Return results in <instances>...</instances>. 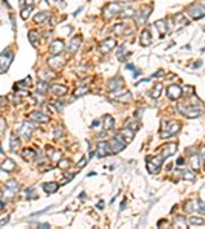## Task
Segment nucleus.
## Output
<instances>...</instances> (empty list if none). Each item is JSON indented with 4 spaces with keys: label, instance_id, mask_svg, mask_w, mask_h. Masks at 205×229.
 Instances as JSON below:
<instances>
[{
    "label": "nucleus",
    "instance_id": "58836bf2",
    "mask_svg": "<svg viewBox=\"0 0 205 229\" xmlns=\"http://www.w3.org/2000/svg\"><path fill=\"white\" fill-rule=\"evenodd\" d=\"M122 16L123 17H132V16H135V12L129 8V9H126L125 12H122Z\"/></svg>",
    "mask_w": 205,
    "mask_h": 229
},
{
    "label": "nucleus",
    "instance_id": "6e6d98bb",
    "mask_svg": "<svg viewBox=\"0 0 205 229\" xmlns=\"http://www.w3.org/2000/svg\"><path fill=\"white\" fill-rule=\"evenodd\" d=\"M201 66V61H197V64H195V67H200Z\"/></svg>",
    "mask_w": 205,
    "mask_h": 229
},
{
    "label": "nucleus",
    "instance_id": "39448f33",
    "mask_svg": "<svg viewBox=\"0 0 205 229\" xmlns=\"http://www.w3.org/2000/svg\"><path fill=\"white\" fill-rule=\"evenodd\" d=\"M34 130H35V126L32 123H29V122H25V123H22L21 126H19V135H21L24 139L26 140H29L30 139V136H31V133L34 132Z\"/></svg>",
    "mask_w": 205,
    "mask_h": 229
},
{
    "label": "nucleus",
    "instance_id": "72a5a7b5",
    "mask_svg": "<svg viewBox=\"0 0 205 229\" xmlns=\"http://www.w3.org/2000/svg\"><path fill=\"white\" fill-rule=\"evenodd\" d=\"M175 227L177 228H187V223L182 216H178L175 219Z\"/></svg>",
    "mask_w": 205,
    "mask_h": 229
},
{
    "label": "nucleus",
    "instance_id": "4c0bfd02",
    "mask_svg": "<svg viewBox=\"0 0 205 229\" xmlns=\"http://www.w3.org/2000/svg\"><path fill=\"white\" fill-rule=\"evenodd\" d=\"M31 6H27V8H25L24 11L21 12V17H22V19H27V17H29V14H30V12H31Z\"/></svg>",
    "mask_w": 205,
    "mask_h": 229
},
{
    "label": "nucleus",
    "instance_id": "864d4df0",
    "mask_svg": "<svg viewBox=\"0 0 205 229\" xmlns=\"http://www.w3.org/2000/svg\"><path fill=\"white\" fill-rule=\"evenodd\" d=\"M39 228H50V224H39Z\"/></svg>",
    "mask_w": 205,
    "mask_h": 229
},
{
    "label": "nucleus",
    "instance_id": "a211bd4d",
    "mask_svg": "<svg viewBox=\"0 0 205 229\" xmlns=\"http://www.w3.org/2000/svg\"><path fill=\"white\" fill-rule=\"evenodd\" d=\"M79 44H81V36L79 35H77V36H74L73 39H71L70 43H69V52L70 53H76L78 47H79Z\"/></svg>",
    "mask_w": 205,
    "mask_h": 229
},
{
    "label": "nucleus",
    "instance_id": "f03ea898",
    "mask_svg": "<svg viewBox=\"0 0 205 229\" xmlns=\"http://www.w3.org/2000/svg\"><path fill=\"white\" fill-rule=\"evenodd\" d=\"M165 161L164 155H156L153 158H148L147 159V168L149 173H152V175H155V173H158L160 172V168H161V165L162 162Z\"/></svg>",
    "mask_w": 205,
    "mask_h": 229
},
{
    "label": "nucleus",
    "instance_id": "49530a36",
    "mask_svg": "<svg viewBox=\"0 0 205 229\" xmlns=\"http://www.w3.org/2000/svg\"><path fill=\"white\" fill-rule=\"evenodd\" d=\"M9 219H11V218H9V216H6V218H4V219H3V220H0V227H3V225H5V224L9 221Z\"/></svg>",
    "mask_w": 205,
    "mask_h": 229
},
{
    "label": "nucleus",
    "instance_id": "423d86ee",
    "mask_svg": "<svg viewBox=\"0 0 205 229\" xmlns=\"http://www.w3.org/2000/svg\"><path fill=\"white\" fill-rule=\"evenodd\" d=\"M18 192V184L16 180H11V181L6 182V186H5V190L3 193L5 198H13V195Z\"/></svg>",
    "mask_w": 205,
    "mask_h": 229
},
{
    "label": "nucleus",
    "instance_id": "6ab92c4d",
    "mask_svg": "<svg viewBox=\"0 0 205 229\" xmlns=\"http://www.w3.org/2000/svg\"><path fill=\"white\" fill-rule=\"evenodd\" d=\"M51 91L56 94V96H64V94L68 92V88L65 86H61V84H53V86L51 87Z\"/></svg>",
    "mask_w": 205,
    "mask_h": 229
},
{
    "label": "nucleus",
    "instance_id": "a878e982",
    "mask_svg": "<svg viewBox=\"0 0 205 229\" xmlns=\"http://www.w3.org/2000/svg\"><path fill=\"white\" fill-rule=\"evenodd\" d=\"M152 39H151V34H149L148 30H144L142 32V44L144 45V47H148L149 44H151Z\"/></svg>",
    "mask_w": 205,
    "mask_h": 229
},
{
    "label": "nucleus",
    "instance_id": "680f3d73",
    "mask_svg": "<svg viewBox=\"0 0 205 229\" xmlns=\"http://www.w3.org/2000/svg\"><path fill=\"white\" fill-rule=\"evenodd\" d=\"M119 1H131V0H119Z\"/></svg>",
    "mask_w": 205,
    "mask_h": 229
},
{
    "label": "nucleus",
    "instance_id": "f257e3e1",
    "mask_svg": "<svg viewBox=\"0 0 205 229\" xmlns=\"http://www.w3.org/2000/svg\"><path fill=\"white\" fill-rule=\"evenodd\" d=\"M178 110L188 118H196L201 115V113H203L200 104H196V102L190 104V102H186V101L178 104Z\"/></svg>",
    "mask_w": 205,
    "mask_h": 229
},
{
    "label": "nucleus",
    "instance_id": "f3484780",
    "mask_svg": "<svg viewBox=\"0 0 205 229\" xmlns=\"http://www.w3.org/2000/svg\"><path fill=\"white\" fill-rule=\"evenodd\" d=\"M122 86H123V79H122V78H116V79H113V80L109 82L108 88H109V91H117V89H119Z\"/></svg>",
    "mask_w": 205,
    "mask_h": 229
},
{
    "label": "nucleus",
    "instance_id": "3c124183",
    "mask_svg": "<svg viewBox=\"0 0 205 229\" xmlns=\"http://www.w3.org/2000/svg\"><path fill=\"white\" fill-rule=\"evenodd\" d=\"M162 75H164V73H162V71L160 70V71H157V73H156L153 77H162Z\"/></svg>",
    "mask_w": 205,
    "mask_h": 229
},
{
    "label": "nucleus",
    "instance_id": "393cba45",
    "mask_svg": "<svg viewBox=\"0 0 205 229\" xmlns=\"http://www.w3.org/2000/svg\"><path fill=\"white\" fill-rule=\"evenodd\" d=\"M113 127H114V119H113V117L105 115L104 117V128L108 131V130H112Z\"/></svg>",
    "mask_w": 205,
    "mask_h": 229
},
{
    "label": "nucleus",
    "instance_id": "bb28decb",
    "mask_svg": "<svg viewBox=\"0 0 205 229\" xmlns=\"http://www.w3.org/2000/svg\"><path fill=\"white\" fill-rule=\"evenodd\" d=\"M190 162H191V166H192L193 170H199L200 167V157L199 154H192L190 157Z\"/></svg>",
    "mask_w": 205,
    "mask_h": 229
},
{
    "label": "nucleus",
    "instance_id": "f8f14e48",
    "mask_svg": "<svg viewBox=\"0 0 205 229\" xmlns=\"http://www.w3.org/2000/svg\"><path fill=\"white\" fill-rule=\"evenodd\" d=\"M64 49V43L61 40H53L51 43V47H50V53L52 56H57L60 54L61 52Z\"/></svg>",
    "mask_w": 205,
    "mask_h": 229
},
{
    "label": "nucleus",
    "instance_id": "4d7b16f0",
    "mask_svg": "<svg viewBox=\"0 0 205 229\" xmlns=\"http://www.w3.org/2000/svg\"><path fill=\"white\" fill-rule=\"evenodd\" d=\"M178 165H182V163H183V158H179V159H178Z\"/></svg>",
    "mask_w": 205,
    "mask_h": 229
},
{
    "label": "nucleus",
    "instance_id": "7ed1b4c3",
    "mask_svg": "<svg viewBox=\"0 0 205 229\" xmlns=\"http://www.w3.org/2000/svg\"><path fill=\"white\" fill-rule=\"evenodd\" d=\"M126 142L125 141V139L122 137V135L119 133V135H116L114 136V139L110 141V149H112V153H119L121 150H123L126 148Z\"/></svg>",
    "mask_w": 205,
    "mask_h": 229
},
{
    "label": "nucleus",
    "instance_id": "9d476101",
    "mask_svg": "<svg viewBox=\"0 0 205 229\" xmlns=\"http://www.w3.org/2000/svg\"><path fill=\"white\" fill-rule=\"evenodd\" d=\"M29 119L35 120V122H40V123H48L50 122V117L45 115L42 112H32L31 114H29Z\"/></svg>",
    "mask_w": 205,
    "mask_h": 229
},
{
    "label": "nucleus",
    "instance_id": "a19ab883",
    "mask_svg": "<svg viewBox=\"0 0 205 229\" xmlns=\"http://www.w3.org/2000/svg\"><path fill=\"white\" fill-rule=\"evenodd\" d=\"M63 128H61V126L56 127V130H55V139H58L60 136H63Z\"/></svg>",
    "mask_w": 205,
    "mask_h": 229
},
{
    "label": "nucleus",
    "instance_id": "6e6552de",
    "mask_svg": "<svg viewBox=\"0 0 205 229\" xmlns=\"http://www.w3.org/2000/svg\"><path fill=\"white\" fill-rule=\"evenodd\" d=\"M188 13L196 19L201 18L203 16H205V6H203L201 4H193L188 8Z\"/></svg>",
    "mask_w": 205,
    "mask_h": 229
},
{
    "label": "nucleus",
    "instance_id": "c85d7f7f",
    "mask_svg": "<svg viewBox=\"0 0 205 229\" xmlns=\"http://www.w3.org/2000/svg\"><path fill=\"white\" fill-rule=\"evenodd\" d=\"M30 86H31V78L30 77H27L25 80H21L16 84V87H19V88H22V89H27Z\"/></svg>",
    "mask_w": 205,
    "mask_h": 229
},
{
    "label": "nucleus",
    "instance_id": "de8ad7c7",
    "mask_svg": "<svg viewBox=\"0 0 205 229\" xmlns=\"http://www.w3.org/2000/svg\"><path fill=\"white\" fill-rule=\"evenodd\" d=\"M184 179H187V180H193V176H192V173H190V172H186V173H184Z\"/></svg>",
    "mask_w": 205,
    "mask_h": 229
},
{
    "label": "nucleus",
    "instance_id": "0eeeda50",
    "mask_svg": "<svg viewBox=\"0 0 205 229\" xmlns=\"http://www.w3.org/2000/svg\"><path fill=\"white\" fill-rule=\"evenodd\" d=\"M96 154L97 157L103 158V157H108L109 154H112V149H110V145L108 142L100 141L97 144V149H96Z\"/></svg>",
    "mask_w": 205,
    "mask_h": 229
},
{
    "label": "nucleus",
    "instance_id": "412c9836",
    "mask_svg": "<svg viewBox=\"0 0 205 229\" xmlns=\"http://www.w3.org/2000/svg\"><path fill=\"white\" fill-rule=\"evenodd\" d=\"M121 135H122L123 139H125L126 142H130L132 140V137H134V131H132L131 128H129V127H126L125 130H122Z\"/></svg>",
    "mask_w": 205,
    "mask_h": 229
},
{
    "label": "nucleus",
    "instance_id": "4468645a",
    "mask_svg": "<svg viewBox=\"0 0 205 229\" xmlns=\"http://www.w3.org/2000/svg\"><path fill=\"white\" fill-rule=\"evenodd\" d=\"M114 47H116V40H114V39H108V40H105V42H103V43H101V45H100V49H101L104 53H108V52H110Z\"/></svg>",
    "mask_w": 205,
    "mask_h": 229
},
{
    "label": "nucleus",
    "instance_id": "c9c22d12",
    "mask_svg": "<svg viewBox=\"0 0 205 229\" xmlns=\"http://www.w3.org/2000/svg\"><path fill=\"white\" fill-rule=\"evenodd\" d=\"M58 166H60V168H63V170L69 168V166H70L69 159H61V161L58 162Z\"/></svg>",
    "mask_w": 205,
    "mask_h": 229
},
{
    "label": "nucleus",
    "instance_id": "13d9d810",
    "mask_svg": "<svg viewBox=\"0 0 205 229\" xmlns=\"http://www.w3.org/2000/svg\"><path fill=\"white\" fill-rule=\"evenodd\" d=\"M26 3H27V4H29V5H30V4H31V3H32V0H26Z\"/></svg>",
    "mask_w": 205,
    "mask_h": 229
},
{
    "label": "nucleus",
    "instance_id": "8fccbe9b",
    "mask_svg": "<svg viewBox=\"0 0 205 229\" xmlns=\"http://www.w3.org/2000/svg\"><path fill=\"white\" fill-rule=\"evenodd\" d=\"M86 162H87V161H86V158H83V159H82V161H81L79 163H78V165H77V166H78V167H83V166H84V165H86Z\"/></svg>",
    "mask_w": 205,
    "mask_h": 229
},
{
    "label": "nucleus",
    "instance_id": "603ef678",
    "mask_svg": "<svg viewBox=\"0 0 205 229\" xmlns=\"http://www.w3.org/2000/svg\"><path fill=\"white\" fill-rule=\"evenodd\" d=\"M97 207H99V208H104V202L100 201L99 203H97Z\"/></svg>",
    "mask_w": 205,
    "mask_h": 229
},
{
    "label": "nucleus",
    "instance_id": "473e14b6",
    "mask_svg": "<svg viewBox=\"0 0 205 229\" xmlns=\"http://www.w3.org/2000/svg\"><path fill=\"white\" fill-rule=\"evenodd\" d=\"M48 88H50V86H48V83H47L45 80H40V82L38 83V91H39L40 93H44L45 91L48 89Z\"/></svg>",
    "mask_w": 205,
    "mask_h": 229
},
{
    "label": "nucleus",
    "instance_id": "9b49d317",
    "mask_svg": "<svg viewBox=\"0 0 205 229\" xmlns=\"http://www.w3.org/2000/svg\"><path fill=\"white\" fill-rule=\"evenodd\" d=\"M119 11H121V8H119V5L118 4H109V5H106V8L104 9V17L105 18H110V17H113L114 14H117Z\"/></svg>",
    "mask_w": 205,
    "mask_h": 229
},
{
    "label": "nucleus",
    "instance_id": "5fc2aeb1",
    "mask_svg": "<svg viewBox=\"0 0 205 229\" xmlns=\"http://www.w3.org/2000/svg\"><path fill=\"white\" fill-rule=\"evenodd\" d=\"M92 126H94V127H97V126H99V120H94V122H92Z\"/></svg>",
    "mask_w": 205,
    "mask_h": 229
},
{
    "label": "nucleus",
    "instance_id": "dca6fc26",
    "mask_svg": "<svg viewBox=\"0 0 205 229\" xmlns=\"http://www.w3.org/2000/svg\"><path fill=\"white\" fill-rule=\"evenodd\" d=\"M19 145H21V140H19V136L17 135H12L11 136V140H9V149L12 150V152H16Z\"/></svg>",
    "mask_w": 205,
    "mask_h": 229
},
{
    "label": "nucleus",
    "instance_id": "37998d69",
    "mask_svg": "<svg viewBox=\"0 0 205 229\" xmlns=\"http://www.w3.org/2000/svg\"><path fill=\"white\" fill-rule=\"evenodd\" d=\"M6 124H5V119L3 117H0V132H3V131L5 130Z\"/></svg>",
    "mask_w": 205,
    "mask_h": 229
},
{
    "label": "nucleus",
    "instance_id": "2eb2a0df",
    "mask_svg": "<svg viewBox=\"0 0 205 229\" xmlns=\"http://www.w3.org/2000/svg\"><path fill=\"white\" fill-rule=\"evenodd\" d=\"M175 152H177V144L170 142V144H166V145L164 146V153H162V155H164V158H168V157L173 155Z\"/></svg>",
    "mask_w": 205,
    "mask_h": 229
},
{
    "label": "nucleus",
    "instance_id": "20e7f679",
    "mask_svg": "<svg viewBox=\"0 0 205 229\" xmlns=\"http://www.w3.org/2000/svg\"><path fill=\"white\" fill-rule=\"evenodd\" d=\"M12 58H13V53L11 51H4L1 54H0V71L1 73H5L8 70L9 65L12 62Z\"/></svg>",
    "mask_w": 205,
    "mask_h": 229
},
{
    "label": "nucleus",
    "instance_id": "2f4dec72",
    "mask_svg": "<svg viewBox=\"0 0 205 229\" xmlns=\"http://www.w3.org/2000/svg\"><path fill=\"white\" fill-rule=\"evenodd\" d=\"M155 26L158 29V31H160V34H161V36L166 32V22L165 21H157L155 24Z\"/></svg>",
    "mask_w": 205,
    "mask_h": 229
},
{
    "label": "nucleus",
    "instance_id": "bf43d9fd",
    "mask_svg": "<svg viewBox=\"0 0 205 229\" xmlns=\"http://www.w3.org/2000/svg\"><path fill=\"white\" fill-rule=\"evenodd\" d=\"M19 3H21V4H24V3H26V0H19Z\"/></svg>",
    "mask_w": 205,
    "mask_h": 229
},
{
    "label": "nucleus",
    "instance_id": "09e8293b",
    "mask_svg": "<svg viewBox=\"0 0 205 229\" xmlns=\"http://www.w3.org/2000/svg\"><path fill=\"white\" fill-rule=\"evenodd\" d=\"M140 74H142V73H140L139 70H136V69H134V70H132V75H134V78H138Z\"/></svg>",
    "mask_w": 205,
    "mask_h": 229
},
{
    "label": "nucleus",
    "instance_id": "a18cd8bd",
    "mask_svg": "<svg viewBox=\"0 0 205 229\" xmlns=\"http://www.w3.org/2000/svg\"><path fill=\"white\" fill-rule=\"evenodd\" d=\"M6 104H8V101L4 97H0V109H3V107L6 106Z\"/></svg>",
    "mask_w": 205,
    "mask_h": 229
},
{
    "label": "nucleus",
    "instance_id": "5701e85b",
    "mask_svg": "<svg viewBox=\"0 0 205 229\" xmlns=\"http://www.w3.org/2000/svg\"><path fill=\"white\" fill-rule=\"evenodd\" d=\"M21 155H22V158L26 159V161H32V159L35 158V152L32 149H24L22 150V153H21Z\"/></svg>",
    "mask_w": 205,
    "mask_h": 229
},
{
    "label": "nucleus",
    "instance_id": "ea45409f",
    "mask_svg": "<svg viewBox=\"0 0 205 229\" xmlns=\"http://www.w3.org/2000/svg\"><path fill=\"white\" fill-rule=\"evenodd\" d=\"M86 92H88V88L83 87V88H79V89H77L76 92H74V94H76V96H81V94H84Z\"/></svg>",
    "mask_w": 205,
    "mask_h": 229
},
{
    "label": "nucleus",
    "instance_id": "c03bdc74",
    "mask_svg": "<svg viewBox=\"0 0 205 229\" xmlns=\"http://www.w3.org/2000/svg\"><path fill=\"white\" fill-rule=\"evenodd\" d=\"M53 106H56L57 112H61V110L64 109V105H63V102H60V101H56V102L53 104Z\"/></svg>",
    "mask_w": 205,
    "mask_h": 229
},
{
    "label": "nucleus",
    "instance_id": "79ce46f5",
    "mask_svg": "<svg viewBox=\"0 0 205 229\" xmlns=\"http://www.w3.org/2000/svg\"><path fill=\"white\" fill-rule=\"evenodd\" d=\"M197 203H199V207H197V210H199L200 212H205V203L203 201H201V199H199V201H197Z\"/></svg>",
    "mask_w": 205,
    "mask_h": 229
},
{
    "label": "nucleus",
    "instance_id": "f704fd0d",
    "mask_svg": "<svg viewBox=\"0 0 205 229\" xmlns=\"http://www.w3.org/2000/svg\"><path fill=\"white\" fill-rule=\"evenodd\" d=\"M48 17V13H45V12H42V13H39V14L35 16V18H34V21L35 22H43L45 18Z\"/></svg>",
    "mask_w": 205,
    "mask_h": 229
},
{
    "label": "nucleus",
    "instance_id": "b1692460",
    "mask_svg": "<svg viewBox=\"0 0 205 229\" xmlns=\"http://www.w3.org/2000/svg\"><path fill=\"white\" fill-rule=\"evenodd\" d=\"M43 189L47 193H55L58 189V184L57 182H45V184H43Z\"/></svg>",
    "mask_w": 205,
    "mask_h": 229
},
{
    "label": "nucleus",
    "instance_id": "e433bc0d",
    "mask_svg": "<svg viewBox=\"0 0 205 229\" xmlns=\"http://www.w3.org/2000/svg\"><path fill=\"white\" fill-rule=\"evenodd\" d=\"M190 223L191 224H196V225H201V224H204V219L193 216V218H190Z\"/></svg>",
    "mask_w": 205,
    "mask_h": 229
},
{
    "label": "nucleus",
    "instance_id": "1a4fd4ad",
    "mask_svg": "<svg viewBox=\"0 0 205 229\" xmlns=\"http://www.w3.org/2000/svg\"><path fill=\"white\" fill-rule=\"evenodd\" d=\"M166 94L170 100H178L182 96V88L179 86H170L166 89Z\"/></svg>",
    "mask_w": 205,
    "mask_h": 229
},
{
    "label": "nucleus",
    "instance_id": "ddd939ff",
    "mask_svg": "<svg viewBox=\"0 0 205 229\" xmlns=\"http://www.w3.org/2000/svg\"><path fill=\"white\" fill-rule=\"evenodd\" d=\"M168 127H169V131H166V132H162L161 137H170V136H173L174 133H177L178 131L181 130V124L179 123H170Z\"/></svg>",
    "mask_w": 205,
    "mask_h": 229
},
{
    "label": "nucleus",
    "instance_id": "052dcab7",
    "mask_svg": "<svg viewBox=\"0 0 205 229\" xmlns=\"http://www.w3.org/2000/svg\"><path fill=\"white\" fill-rule=\"evenodd\" d=\"M0 153H1V154L4 153V152H3V149H1V146H0Z\"/></svg>",
    "mask_w": 205,
    "mask_h": 229
},
{
    "label": "nucleus",
    "instance_id": "aec40b11",
    "mask_svg": "<svg viewBox=\"0 0 205 229\" xmlns=\"http://www.w3.org/2000/svg\"><path fill=\"white\" fill-rule=\"evenodd\" d=\"M0 168L4 170V171H13L16 168V163L12 159H5L4 162L0 165Z\"/></svg>",
    "mask_w": 205,
    "mask_h": 229
},
{
    "label": "nucleus",
    "instance_id": "7c9ffc66",
    "mask_svg": "<svg viewBox=\"0 0 205 229\" xmlns=\"http://www.w3.org/2000/svg\"><path fill=\"white\" fill-rule=\"evenodd\" d=\"M161 91H162V83H156V84H155V88L152 89L151 96H152V97H155V99H157V97L160 96Z\"/></svg>",
    "mask_w": 205,
    "mask_h": 229
},
{
    "label": "nucleus",
    "instance_id": "cd10ccee",
    "mask_svg": "<svg viewBox=\"0 0 205 229\" xmlns=\"http://www.w3.org/2000/svg\"><path fill=\"white\" fill-rule=\"evenodd\" d=\"M38 77L42 80H51L52 78H55V74H52L51 71H47V70H42L38 73Z\"/></svg>",
    "mask_w": 205,
    "mask_h": 229
},
{
    "label": "nucleus",
    "instance_id": "c756f323",
    "mask_svg": "<svg viewBox=\"0 0 205 229\" xmlns=\"http://www.w3.org/2000/svg\"><path fill=\"white\" fill-rule=\"evenodd\" d=\"M29 39H30L31 44L34 45V47H37V45H38V40H39V34L37 31H30V32H29Z\"/></svg>",
    "mask_w": 205,
    "mask_h": 229
},
{
    "label": "nucleus",
    "instance_id": "4be33fe9",
    "mask_svg": "<svg viewBox=\"0 0 205 229\" xmlns=\"http://www.w3.org/2000/svg\"><path fill=\"white\" fill-rule=\"evenodd\" d=\"M149 14H151V8H149V6H147V9H145V13H144V8H143L142 11H140V16H138V17H136V21H138L139 24H142V22H145Z\"/></svg>",
    "mask_w": 205,
    "mask_h": 229
}]
</instances>
